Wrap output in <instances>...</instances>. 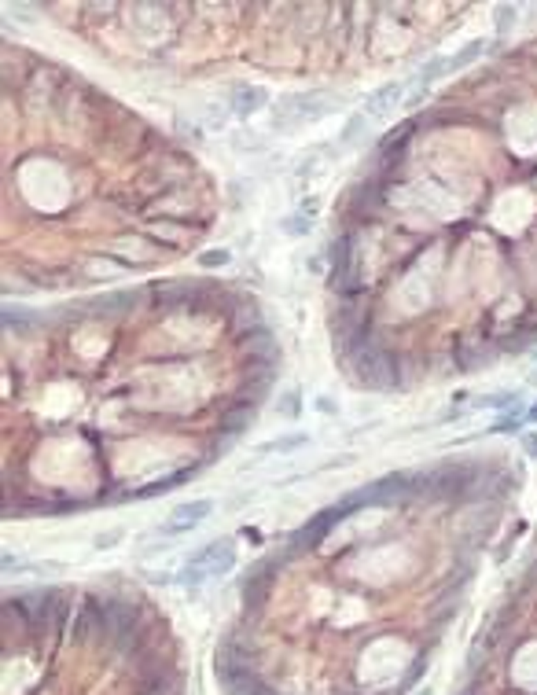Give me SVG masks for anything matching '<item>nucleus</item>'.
Listing matches in <instances>:
<instances>
[{
    "label": "nucleus",
    "mask_w": 537,
    "mask_h": 695,
    "mask_svg": "<svg viewBox=\"0 0 537 695\" xmlns=\"http://www.w3.org/2000/svg\"><path fill=\"white\" fill-rule=\"evenodd\" d=\"M188 563H192V567H199V570H206V578H217V574H228L232 567H236V548H232L228 537H221V541L203 545Z\"/></svg>",
    "instance_id": "f257e3e1"
},
{
    "label": "nucleus",
    "mask_w": 537,
    "mask_h": 695,
    "mask_svg": "<svg viewBox=\"0 0 537 695\" xmlns=\"http://www.w3.org/2000/svg\"><path fill=\"white\" fill-rule=\"evenodd\" d=\"M361 125H365V114H354V118H349V125H346V133H343L346 144H349V140H357V129H361Z\"/></svg>",
    "instance_id": "f3484780"
},
{
    "label": "nucleus",
    "mask_w": 537,
    "mask_h": 695,
    "mask_svg": "<svg viewBox=\"0 0 537 695\" xmlns=\"http://www.w3.org/2000/svg\"><path fill=\"white\" fill-rule=\"evenodd\" d=\"M522 412H519V405H516V412H508V416H500L497 423H493V434H511V431H519L522 427Z\"/></svg>",
    "instance_id": "9b49d317"
},
{
    "label": "nucleus",
    "mask_w": 537,
    "mask_h": 695,
    "mask_svg": "<svg viewBox=\"0 0 537 695\" xmlns=\"http://www.w3.org/2000/svg\"><path fill=\"white\" fill-rule=\"evenodd\" d=\"M442 70H449V59H442V55H438V59H430V63H427V66L416 74V89L424 92V89L430 85V81H435V78L442 74Z\"/></svg>",
    "instance_id": "6e6552de"
},
{
    "label": "nucleus",
    "mask_w": 537,
    "mask_h": 695,
    "mask_svg": "<svg viewBox=\"0 0 537 695\" xmlns=\"http://www.w3.org/2000/svg\"><path fill=\"white\" fill-rule=\"evenodd\" d=\"M349 512H354L349 504H338V508L320 512V515H317V519H313L309 526H302L298 534L291 537V548H295V552H306V548H313V545H320V541L328 537V530H331L338 519H343V515H349Z\"/></svg>",
    "instance_id": "f03ea898"
},
{
    "label": "nucleus",
    "mask_w": 537,
    "mask_h": 695,
    "mask_svg": "<svg viewBox=\"0 0 537 695\" xmlns=\"http://www.w3.org/2000/svg\"><path fill=\"white\" fill-rule=\"evenodd\" d=\"M210 512H214V504H210V500H188V504H177V508L170 512V519L162 523V534H184V530L199 526Z\"/></svg>",
    "instance_id": "20e7f679"
},
{
    "label": "nucleus",
    "mask_w": 537,
    "mask_h": 695,
    "mask_svg": "<svg viewBox=\"0 0 537 695\" xmlns=\"http://www.w3.org/2000/svg\"><path fill=\"white\" fill-rule=\"evenodd\" d=\"M217 677H221V685L228 688V695H268L258 680H254V674L247 666H236V662H228V658L217 662Z\"/></svg>",
    "instance_id": "7ed1b4c3"
},
{
    "label": "nucleus",
    "mask_w": 537,
    "mask_h": 695,
    "mask_svg": "<svg viewBox=\"0 0 537 695\" xmlns=\"http://www.w3.org/2000/svg\"><path fill=\"white\" fill-rule=\"evenodd\" d=\"M519 390H504V394H486L478 397V408H508V405H519Z\"/></svg>",
    "instance_id": "9d476101"
},
{
    "label": "nucleus",
    "mask_w": 537,
    "mask_h": 695,
    "mask_svg": "<svg viewBox=\"0 0 537 695\" xmlns=\"http://www.w3.org/2000/svg\"><path fill=\"white\" fill-rule=\"evenodd\" d=\"M228 262H232L228 251H206V254H199V265H206V269H221V265H228Z\"/></svg>",
    "instance_id": "4468645a"
},
{
    "label": "nucleus",
    "mask_w": 537,
    "mask_h": 695,
    "mask_svg": "<svg viewBox=\"0 0 537 695\" xmlns=\"http://www.w3.org/2000/svg\"><path fill=\"white\" fill-rule=\"evenodd\" d=\"M26 313H30V309H19V305H8V309H4V324H8V327H22V324L30 321Z\"/></svg>",
    "instance_id": "2eb2a0df"
},
{
    "label": "nucleus",
    "mask_w": 537,
    "mask_h": 695,
    "mask_svg": "<svg viewBox=\"0 0 537 695\" xmlns=\"http://www.w3.org/2000/svg\"><path fill=\"white\" fill-rule=\"evenodd\" d=\"M287 232H291V235H306V232H309V221L291 217V221H287Z\"/></svg>",
    "instance_id": "a211bd4d"
},
{
    "label": "nucleus",
    "mask_w": 537,
    "mask_h": 695,
    "mask_svg": "<svg viewBox=\"0 0 537 695\" xmlns=\"http://www.w3.org/2000/svg\"><path fill=\"white\" fill-rule=\"evenodd\" d=\"M298 445H306V434H284V438L265 442L262 453H291V449H298Z\"/></svg>",
    "instance_id": "1a4fd4ad"
},
{
    "label": "nucleus",
    "mask_w": 537,
    "mask_h": 695,
    "mask_svg": "<svg viewBox=\"0 0 537 695\" xmlns=\"http://www.w3.org/2000/svg\"><path fill=\"white\" fill-rule=\"evenodd\" d=\"M251 416H254L251 408H239V412H232V416L225 419V434H239L243 427H251Z\"/></svg>",
    "instance_id": "f8f14e48"
},
{
    "label": "nucleus",
    "mask_w": 537,
    "mask_h": 695,
    "mask_svg": "<svg viewBox=\"0 0 537 695\" xmlns=\"http://www.w3.org/2000/svg\"><path fill=\"white\" fill-rule=\"evenodd\" d=\"M511 22H516V8L500 4V8H497V30H500V33H504V30L511 26Z\"/></svg>",
    "instance_id": "dca6fc26"
},
{
    "label": "nucleus",
    "mask_w": 537,
    "mask_h": 695,
    "mask_svg": "<svg viewBox=\"0 0 537 695\" xmlns=\"http://www.w3.org/2000/svg\"><path fill=\"white\" fill-rule=\"evenodd\" d=\"M401 92H405L401 81H387V85H379V89L368 96V114H383L387 107H394V103L401 100Z\"/></svg>",
    "instance_id": "39448f33"
},
{
    "label": "nucleus",
    "mask_w": 537,
    "mask_h": 695,
    "mask_svg": "<svg viewBox=\"0 0 537 695\" xmlns=\"http://www.w3.org/2000/svg\"><path fill=\"white\" fill-rule=\"evenodd\" d=\"M280 412H284L287 419H295L298 412H302V397H298V390H287L284 397H280Z\"/></svg>",
    "instance_id": "ddd939ff"
},
{
    "label": "nucleus",
    "mask_w": 537,
    "mask_h": 695,
    "mask_svg": "<svg viewBox=\"0 0 537 695\" xmlns=\"http://www.w3.org/2000/svg\"><path fill=\"white\" fill-rule=\"evenodd\" d=\"M522 445H527V453H530L534 460H537V431H534V434H527V438H522Z\"/></svg>",
    "instance_id": "aec40b11"
},
{
    "label": "nucleus",
    "mask_w": 537,
    "mask_h": 695,
    "mask_svg": "<svg viewBox=\"0 0 537 695\" xmlns=\"http://www.w3.org/2000/svg\"><path fill=\"white\" fill-rule=\"evenodd\" d=\"M122 534H118V530H111V534H103V537H96V548H107V545H114V541H118Z\"/></svg>",
    "instance_id": "6ab92c4d"
},
{
    "label": "nucleus",
    "mask_w": 537,
    "mask_h": 695,
    "mask_svg": "<svg viewBox=\"0 0 537 695\" xmlns=\"http://www.w3.org/2000/svg\"><path fill=\"white\" fill-rule=\"evenodd\" d=\"M527 419H534V423H537V405H530V412H527Z\"/></svg>",
    "instance_id": "412c9836"
},
{
    "label": "nucleus",
    "mask_w": 537,
    "mask_h": 695,
    "mask_svg": "<svg viewBox=\"0 0 537 695\" xmlns=\"http://www.w3.org/2000/svg\"><path fill=\"white\" fill-rule=\"evenodd\" d=\"M486 48H489V44H486V41H471V44H464V48H460L457 55H453V59H449V70H464V66H468V63H475V59H478V55H482Z\"/></svg>",
    "instance_id": "0eeeda50"
},
{
    "label": "nucleus",
    "mask_w": 537,
    "mask_h": 695,
    "mask_svg": "<svg viewBox=\"0 0 537 695\" xmlns=\"http://www.w3.org/2000/svg\"><path fill=\"white\" fill-rule=\"evenodd\" d=\"M265 103V92L258 85H239L236 92H232V107H236V114H254Z\"/></svg>",
    "instance_id": "423d86ee"
}]
</instances>
